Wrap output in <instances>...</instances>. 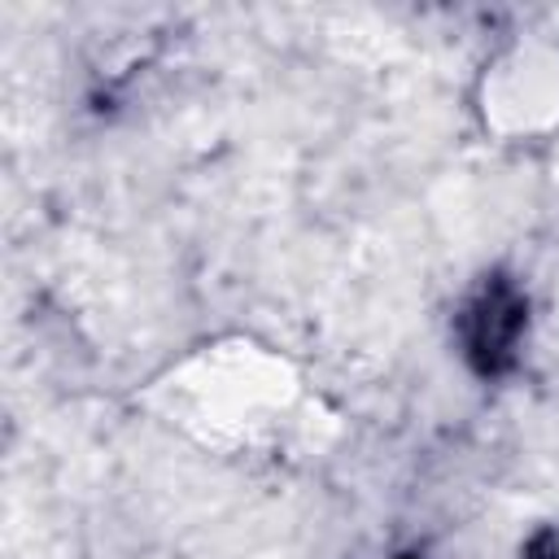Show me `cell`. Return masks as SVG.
<instances>
[{
	"label": "cell",
	"instance_id": "obj_1",
	"mask_svg": "<svg viewBox=\"0 0 559 559\" xmlns=\"http://www.w3.org/2000/svg\"><path fill=\"white\" fill-rule=\"evenodd\" d=\"M524 319H528V306L515 284L489 280L476 293V301L463 310V354L480 376H498L515 362Z\"/></svg>",
	"mask_w": 559,
	"mask_h": 559
},
{
	"label": "cell",
	"instance_id": "obj_2",
	"mask_svg": "<svg viewBox=\"0 0 559 559\" xmlns=\"http://www.w3.org/2000/svg\"><path fill=\"white\" fill-rule=\"evenodd\" d=\"M406 559H411V555H406Z\"/></svg>",
	"mask_w": 559,
	"mask_h": 559
}]
</instances>
